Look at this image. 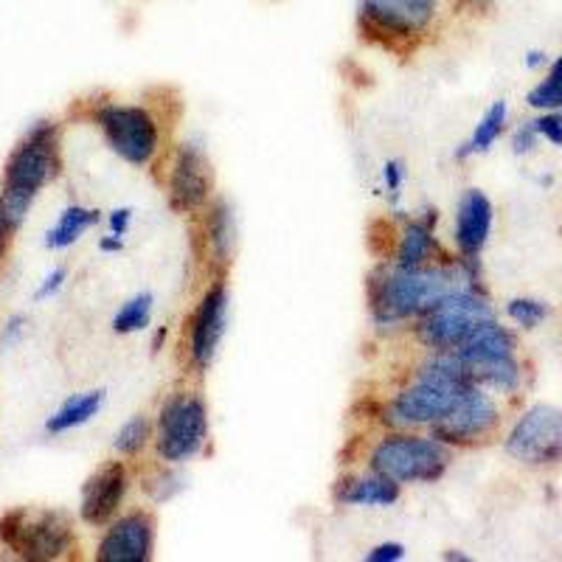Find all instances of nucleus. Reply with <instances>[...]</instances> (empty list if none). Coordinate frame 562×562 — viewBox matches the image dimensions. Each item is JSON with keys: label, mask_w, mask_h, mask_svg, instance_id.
Instances as JSON below:
<instances>
[{"label": "nucleus", "mask_w": 562, "mask_h": 562, "mask_svg": "<svg viewBox=\"0 0 562 562\" xmlns=\"http://www.w3.org/2000/svg\"><path fill=\"white\" fill-rule=\"evenodd\" d=\"M473 288V276L456 268H396L371 279V310L380 324L425 315L441 299Z\"/></svg>", "instance_id": "f257e3e1"}, {"label": "nucleus", "mask_w": 562, "mask_h": 562, "mask_svg": "<svg viewBox=\"0 0 562 562\" xmlns=\"http://www.w3.org/2000/svg\"><path fill=\"white\" fill-rule=\"evenodd\" d=\"M473 380L464 371L453 351H436V358L422 366L416 383L403 389L391 403V414L400 425H439L456 411L464 394L473 389Z\"/></svg>", "instance_id": "f03ea898"}, {"label": "nucleus", "mask_w": 562, "mask_h": 562, "mask_svg": "<svg viewBox=\"0 0 562 562\" xmlns=\"http://www.w3.org/2000/svg\"><path fill=\"white\" fill-rule=\"evenodd\" d=\"M59 155H57V130L52 124H40L26 140L12 153L7 164V178H3V211H7L9 223L20 225L26 217L29 205L37 198V192L45 183L57 178Z\"/></svg>", "instance_id": "7ed1b4c3"}, {"label": "nucleus", "mask_w": 562, "mask_h": 562, "mask_svg": "<svg viewBox=\"0 0 562 562\" xmlns=\"http://www.w3.org/2000/svg\"><path fill=\"white\" fill-rule=\"evenodd\" d=\"M453 355L461 360L470 380L486 385V389L515 394L524 383V371L518 363V340L495 318L481 324Z\"/></svg>", "instance_id": "20e7f679"}, {"label": "nucleus", "mask_w": 562, "mask_h": 562, "mask_svg": "<svg viewBox=\"0 0 562 562\" xmlns=\"http://www.w3.org/2000/svg\"><path fill=\"white\" fill-rule=\"evenodd\" d=\"M439 12V0H360L358 23L363 37L396 48L428 37Z\"/></svg>", "instance_id": "39448f33"}, {"label": "nucleus", "mask_w": 562, "mask_h": 562, "mask_svg": "<svg viewBox=\"0 0 562 562\" xmlns=\"http://www.w3.org/2000/svg\"><path fill=\"white\" fill-rule=\"evenodd\" d=\"M450 459V448L436 436H389L371 453V470L396 484H428L445 475Z\"/></svg>", "instance_id": "423d86ee"}, {"label": "nucleus", "mask_w": 562, "mask_h": 562, "mask_svg": "<svg viewBox=\"0 0 562 562\" xmlns=\"http://www.w3.org/2000/svg\"><path fill=\"white\" fill-rule=\"evenodd\" d=\"M492 318H495V310L473 284V288H464L448 299H441L434 310L422 315L419 338L434 351H456L459 346H464V340L481 324Z\"/></svg>", "instance_id": "0eeeda50"}, {"label": "nucleus", "mask_w": 562, "mask_h": 562, "mask_svg": "<svg viewBox=\"0 0 562 562\" xmlns=\"http://www.w3.org/2000/svg\"><path fill=\"white\" fill-rule=\"evenodd\" d=\"M3 543L23 560H59L74 546L70 520L52 509H14L0 520Z\"/></svg>", "instance_id": "6e6552de"}, {"label": "nucleus", "mask_w": 562, "mask_h": 562, "mask_svg": "<svg viewBox=\"0 0 562 562\" xmlns=\"http://www.w3.org/2000/svg\"><path fill=\"white\" fill-rule=\"evenodd\" d=\"M205 436H209V411L200 396L178 394L160 408L158 436H155L160 459L172 464L189 461L203 450Z\"/></svg>", "instance_id": "1a4fd4ad"}, {"label": "nucleus", "mask_w": 562, "mask_h": 562, "mask_svg": "<svg viewBox=\"0 0 562 562\" xmlns=\"http://www.w3.org/2000/svg\"><path fill=\"white\" fill-rule=\"evenodd\" d=\"M99 127L108 135L110 147L133 167H147L160 149V130L155 115L133 104H108L99 110Z\"/></svg>", "instance_id": "9d476101"}, {"label": "nucleus", "mask_w": 562, "mask_h": 562, "mask_svg": "<svg viewBox=\"0 0 562 562\" xmlns=\"http://www.w3.org/2000/svg\"><path fill=\"white\" fill-rule=\"evenodd\" d=\"M506 453L531 467L560 464L562 411L554 405H535L526 411L506 439Z\"/></svg>", "instance_id": "9b49d317"}, {"label": "nucleus", "mask_w": 562, "mask_h": 562, "mask_svg": "<svg viewBox=\"0 0 562 562\" xmlns=\"http://www.w3.org/2000/svg\"><path fill=\"white\" fill-rule=\"evenodd\" d=\"M501 422V411L490 394L479 383L467 391L464 400L456 405L450 416L434 425V436L445 445H473V441L486 439L495 434Z\"/></svg>", "instance_id": "f8f14e48"}, {"label": "nucleus", "mask_w": 562, "mask_h": 562, "mask_svg": "<svg viewBox=\"0 0 562 562\" xmlns=\"http://www.w3.org/2000/svg\"><path fill=\"white\" fill-rule=\"evenodd\" d=\"M155 546V520L147 512H133L113 524L99 546L102 562H147Z\"/></svg>", "instance_id": "ddd939ff"}, {"label": "nucleus", "mask_w": 562, "mask_h": 562, "mask_svg": "<svg viewBox=\"0 0 562 562\" xmlns=\"http://www.w3.org/2000/svg\"><path fill=\"white\" fill-rule=\"evenodd\" d=\"M228 324V290L217 281L200 301V310L192 321V360L198 369H209L220 349V340Z\"/></svg>", "instance_id": "4468645a"}, {"label": "nucleus", "mask_w": 562, "mask_h": 562, "mask_svg": "<svg viewBox=\"0 0 562 562\" xmlns=\"http://www.w3.org/2000/svg\"><path fill=\"white\" fill-rule=\"evenodd\" d=\"M172 205L180 211H198L209 203L211 194V167L203 149L194 144H183L172 167Z\"/></svg>", "instance_id": "2eb2a0df"}, {"label": "nucleus", "mask_w": 562, "mask_h": 562, "mask_svg": "<svg viewBox=\"0 0 562 562\" xmlns=\"http://www.w3.org/2000/svg\"><path fill=\"white\" fill-rule=\"evenodd\" d=\"M124 492H127V470H124V464H119V461L102 467L97 475H90V481L85 484L82 492L85 524H108L115 515V509L122 506Z\"/></svg>", "instance_id": "dca6fc26"}, {"label": "nucleus", "mask_w": 562, "mask_h": 562, "mask_svg": "<svg viewBox=\"0 0 562 562\" xmlns=\"http://www.w3.org/2000/svg\"><path fill=\"white\" fill-rule=\"evenodd\" d=\"M492 231V203L484 192L470 189L459 200V214H456V243L464 259H479Z\"/></svg>", "instance_id": "f3484780"}, {"label": "nucleus", "mask_w": 562, "mask_h": 562, "mask_svg": "<svg viewBox=\"0 0 562 562\" xmlns=\"http://www.w3.org/2000/svg\"><path fill=\"white\" fill-rule=\"evenodd\" d=\"M436 250L434 228H430V217L422 223H411L400 237V248H396V268H425L430 262V256Z\"/></svg>", "instance_id": "a211bd4d"}, {"label": "nucleus", "mask_w": 562, "mask_h": 562, "mask_svg": "<svg viewBox=\"0 0 562 562\" xmlns=\"http://www.w3.org/2000/svg\"><path fill=\"white\" fill-rule=\"evenodd\" d=\"M400 498V484L374 473V479L349 481L340 492V501L351 506H391Z\"/></svg>", "instance_id": "6ab92c4d"}, {"label": "nucleus", "mask_w": 562, "mask_h": 562, "mask_svg": "<svg viewBox=\"0 0 562 562\" xmlns=\"http://www.w3.org/2000/svg\"><path fill=\"white\" fill-rule=\"evenodd\" d=\"M102 400V391H88V394L74 396V400H68V403L48 419V430H52V434H65V430L79 428V425H85V422H90L99 414Z\"/></svg>", "instance_id": "aec40b11"}, {"label": "nucleus", "mask_w": 562, "mask_h": 562, "mask_svg": "<svg viewBox=\"0 0 562 562\" xmlns=\"http://www.w3.org/2000/svg\"><path fill=\"white\" fill-rule=\"evenodd\" d=\"M97 220H99L97 211L82 209V205H70V209L63 211L59 223L54 225L52 231H48V239H45V245H48V248H54V250L68 248V245L77 243V239L82 237L85 231L97 223Z\"/></svg>", "instance_id": "412c9836"}, {"label": "nucleus", "mask_w": 562, "mask_h": 562, "mask_svg": "<svg viewBox=\"0 0 562 562\" xmlns=\"http://www.w3.org/2000/svg\"><path fill=\"white\" fill-rule=\"evenodd\" d=\"M506 119H509V108H506V102L492 104V108L484 113V119L479 122V127H475L473 138L467 140L464 149H461V158L475 153H486V149H490L492 144L501 138V133L506 130Z\"/></svg>", "instance_id": "4be33fe9"}, {"label": "nucleus", "mask_w": 562, "mask_h": 562, "mask_svg": "<svg viewBox=\"0 0 562 562\" xmlns=\"http://www.w3.org/2000/svg\"><path fill=\"white\" fill-rule=\"evenodd\" d=\"M209 243L220 262H228L231 248H234V220L225 203H217L209 214Z\"/></svg>", "instance_id": "5701e85b"}, {"label": "nucleus", "mask_w": 562, "mask_h": 562, "mask_svg": "<svg viewBox=\"0 0 562 562\" xmlns=\"http://www.w3.org/2000/svg\"><path fill=\"white\" fill-rule=\"evenodd\" d=\"M149 315H153V295L138 293L135 299H130L113 318V329L122 335L138 333L149 324Z\"/></svg>", "instance_id": "b1692460"}, {"label": "nucleus", "mask_w": 562, "mask_h": 562, "mask_svg": "<svg viewBox=\"0 0 562 562\" xmlns=\"http://www.w3.org/2000/svg\"><path fill=\"white\" fill-rule=\"evenodd\" d=\"M147 439H149V422L144 419V416H135V419H130L127 425L119 430V436H115V450H119L122 456H135L144 450Z\"/></svg>", "instance_id": "393cba45"}, {"label": "nucleus", "mask_w": 562, "mask_h": 562, "mask_svg": "<svg viewBox=\"0 0 562 562\" xmlns=\"http://www.w3.org/2000/svg\"><path fill=\"white\" fill-rule=\"evenodd\" d=\"M506 313H509V318L515 324L524 326V329H535V326H540L549 318V307L537 299H512Z\"/></svg>", "instance_id": "a878e982"}, {"label": "nucleus", "mask_w": 562, "mask_h": 562, "mask_svg": "<svg viewBox=\"0 0 562 562\" xmlns=\"http://www.w3.org/2000/svg\"><path fill=\"white\" fill-rule=\"evenodd\" d=\"M535 127L540 138H546L549 144H554V147H562V113L540 115L535 122Z\"/></svg>", "instance_id": "bb28decb"}, {"label": "nucleus", "mask_w": 562, "mask_h": 562, "mask_svg": "<svg viewBox=\"0 0 562 562\" xmlns=\"http://www.w3.org/2000/svg\"><path fill=\"white\" fill-rule=\"evenodd\" d=\"M537 140H540V135H537L535 122H529V124H524L518 133H515V138H512V147H515V153L518 155H526L537 147Z\"/></svg>", "instance_id": "cd10ccee"}, {"label": "nucleus", "mask_w": 562, "mask_h": 562, "mask_svg": "<svg viewBox=\"0 0 562 562\" xmlns=\"http://www.w3.org/2000/svg\"><path fill=\"white\" fill-rule=\"evenodd\" d=\"M405 557V549L400 543H383L378 546V549L371 551L366 560L369 562H396V560H403Z\"/></svg>", "instance_id": "c85d7f7f"}, {"label": "nucleus", "mask_w": 562, "mask_h": 562, "mask_svg": "<svg viewBox=\"0 0 562 562\" xmlns=\"http://www.w3.org/2000/svg\"><path fill=\"white\" fill-rule=\"evenodd\" d=\"M63 281H65V270L63 268L54 270V273L43 281V288L37 290V299H48V295L57 293V290L63 288Z\"/></svg>", "instance_id": "c756f323"}, {"label": "nucleus", "mask_w": 562, "mask_h": 562, "mask_svg": "<svg viewBox=\"0 0 562 562\" xmlns=\"http://www.w3.org/2000/svg\"><path fill=\"white\" fill-rule=\"evenodd\" d=\"M385 183H389V192L396 198V194H400V186H403V169H400L396 160L385 164Z\"/></svg>", "instance_id": "7c9ffc66"}, {"label": "nucleus", "mask_w": 562, "mask_h": 562, "mask_svg": "<svg viewBox=\"0 0 562 562\" xmlns=\"http://www.w3.org/2000/svg\"><path fill=\"white\" fill-rule=\"evenodd\" d=\"M130 209H119L113 211V217H110V228H113V237H124L127 234V225H130Z\"/></svg>", "instance_id": "2f4dec72"}, {"label": "nucleus", "mask_w": 562, "mask_h": 562, "mask_svg": "<svg viewBox=\"0 0 562 562\" xmlns=\"http://www.w3.org/2000/svg\"><path fill=\"white\" fill-rule=\"evenodd\" d=\"M9 228H12V223H9L7 211H3V205H0V256H3V243H7Z\"/></svg>", "instance_id": "473e14b6"}, {"label": "nucleus", "mask_w": 562, "mask_h": 562, "mask_svg": "<svg viewBox=\"0 0 562 562\" xmlns=\"http://www.w3.org/2000/svg\"><path fill=\"white\" fill-rule=\"evenodd\" d=\"M546 79H551V82L562 85V57H557L554 63H551L549 74H546Z\"/></svg>", "instance_id": "72a5a7b5"}, {"label": "nucleus", "mask_w": 562, "mask_h": 562, "mask_svg": "<svg viewBox=\"0 0 562 562\" xmlns=\"http://www.w3.org/2000/svg\"><path fill=\"white\" fill-rule=\"evenodd\" d=\"M546 63H549V59H546L543 52H529V57H526V65H529V68H540V65Z\"/></svg>", "instance_id": "f704fd0d"}, {"label": "nucleus", "mask_w": 562, "mask_h": 562, "mask_svg": "<svg viewBox=\"0 0 562 562\" xmlns=\"http://www.w3.org/2000/svg\"><path fill=\"white\" fill-rule=\"evenodd\" d=\"M560 113H562V110H560Z\"/></svg>", "instance_id": "c9c22d12"}]
</instances>
